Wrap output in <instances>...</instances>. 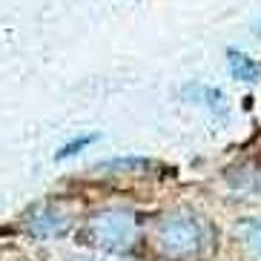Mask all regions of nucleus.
<instances>
[{"instance_id": "4", "label": "nucleus", "mask_w": 261, "mask_h": 261, "mask_svg": "<svg viewBox=\"0 0 261 261\" xmlns=\"http://www.w3.org/2000/svg\"><path fill=\"white\" fill-rule=\"evenodd\" d=\"M227 63H230V72L232 77L244 81V84H255L261 77V63L250 55L238 52V49H227Z\"/></svg>"}, {"instance_id": "1", "label": "nucleus", "mask_w": 261, "mask_h": 261, "mask_svg": "<svg viewBox=\"0 0 261 261\" xmlns=\"http://www.w3.org/2000/svg\"><path fill=\"white\" fill-rule=\"evenodd\" d=\"M89 238L92 244L103 247V250H129L135 244V236H138V224H135V215L129 210H103L89 221Z\"/></svg>"}, {"instance_id": "2", "label": "nucleus", "mask_w": 261, "mask_h": 261, "mask_svg": "<svg viewBox=\"0 0 261 261\" xmlns=\"http://www.w3.org/2000/svg\"><path fill=\"white\" fill-rule=\"evenodd\" d=\"M158 244H161V253L172 258L195 255L204 244V227L195 215H169L158 227Z\"/></svg>"}, {"instance_id": "8", "label": "nucleus", "mask_w": 261, "mask_h": 261, "mask_svg": "<svg viewBox=\"0 0 261 261\" xmlns=\"http://www.w3.org/2000/svg\"><path fill=\"white\" fill-rule=\"evenodd\" d=\"M72 261H107V258H92V255H81V258H72Z\"/></svg>"}, {"instance_id": "7", "label": "nucleus", "mask_w": 261, "mask_h": 261, "mask_svg": "<svg viewBox=\"0 0 261 261\" xmlns=\"http://www.w3.org/2000/svg\"><path fill=\"white\" fill-rule=\"evenodd\" d=\"M95 138H98V135H81V138L69 141V144L63 146V149H58V152H55V158H58V161H63V158H69V155L81 152V149H84V146H89V144H92Z\"/></svg>"}, {"instance_id": "6", "label": "nucleus", "mask_w": 261, "mask_h": 261, "mask_svg": "<svg viewBox=\"0 0 261 261\" xmlns=\"http://www.w3.org/2000/svg\"><path fill=\"white\" fill-rule=\"evenodd\" d=\"M241 236H244L250 253H253L255 258H261V221H247L244 227H241Z\"/></svg>"}, {"instance_id": "9", "label": "nucleus", "mask_w": 261, "mask_h": 261, "mask_svg": "<svg viewBox=\"0 0 261 261\" xmlns=\"http://www.w3.org/2000/svg\"><path fill=\"white\" fill-rule=\"evenodd\" d=\"M255 35H258V38H261V20H258V26H255Z\"/></svg>"}, {"instance_id": "3", "label": "nucleus", "mask_w": 261, "mask_h": 261, "mask_svg": "<svg viewBox=\"0 0 261 261\" xmlns=\"http://www.w3.org/2000/svg\"><path fill=\"white\" fill-rule=\"evenodd\" d=\"M29 230L38 238H58L69 230V215L63 213L61 207H55V204H46V207H40L32 213Z\"/></svg>"}, {"instance_id": "5", "label": "nucleus", "mask_w": 261, "mask_h": 261, "mask_svg": "<svg viewBox=\"0 0 261 261\" xmlns=\"http://www.w3.org/2000/svg\"><path fill=\"white\" fill-rule=\"evenodd\" d=\"M184 98H192V103H204L207 109H218V112H227V100H224L221 89H213V86H204V84H190L184 86Z\"/></svg>"}]
</instances>
